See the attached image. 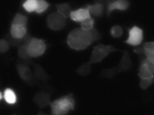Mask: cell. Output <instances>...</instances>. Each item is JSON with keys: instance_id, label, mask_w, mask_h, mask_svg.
Masks as SVG:
<instances>
[{"instance_id": "8", "label": "cell", "mask_w": 154, "mask_h": 115, "mask_svg": "<svg viewBox=\"0 0 154 115\" xmlns=\"http://www.w3.org/2000/svg\"><path fill=\"white\" fill-rule=\"evenodd\" d=\"M16 68L20 77L25 82L32 86L39 85L38 81L35 78L29 66L17 63L16 65Z\"/></svg>"}, {"instance_id": "19", "label": "cell", "mask_w": 154, "mask_h": 115, "mask_svg": "<svg viewBox=\"0 0 154 115\" xmlns=\"http://www.w3.org/2000/svg\"><path fill=\"white\" fill-rule=\"evenodd\" d=\"M28 22V18L27 15L17 13L12 20L11 24L27 26Z\"/></svg>"}, {"instance_id": "11", "label": "cell", "mask_w": 154, "mask_h": 115, "mask_svg": "<svg viewBox=\"0 0 154 115\" xmlns=\"http://www.w3.org/2000/svg\"><path fill=\"white\" fill-rule=\"evenodd\" d=\"M91 17L88 9L86 6L72 10L70 18L73 21L81 22L87 18Z\"/></svg>"}, {"instance_id": "16", "label": "cell", "mask_w": 154, "mask_h": 115, "mask_svg": "<svg viewBox=\"0 0 154 115\" xmlns=\"http://www.w3.org/2000/svg\"><path fill=\"white\" fill-rule=\"evenodd\" d=\"M3 99L9 104H14L17 102V96L15 91L10 88L6 89L3 92Z\"/></svg>"}, {"instance_id": "14", "label": "cell", "mask_w": 154, "mask_h": 115, "mask_svg": "<svg viewBox=\"0 0 154 115\" xmlns=\"http://www.w3.org/2000/svg\"><path fill=\"white\" fill-rule=\"evenodd\" d=\"M91 14L96 17H101L104 14L105 3H94L85 5Z\"/></svg>"}, {"instance_id": "2", "label": "cell", "mask_w": 154, "mask_h": 115, "mask_svg": "<svg viewBox=\"0 0 154 115\" xmlns=\"http://www.w3.org/2000/svg\"><path fill=\"white\" fill-rule=\"evenodd\" d=\"M75 102L72 93L62 96L51 102V115H66L75 108Z\"/></svg>"}, {"instance_id": "30", "label": "cell", "mask_w": 154, "mask_h": 115, "mask_svg": "<svg viewBox=\"0 0 154 115\" xmlns=\"http://www.w3.org/2000/svg\"><path fill=\"white\" fill-rule=\"evenodd\" d=\"M94 3H105L106 0H93Z\"/></svg>"}, {"instance_id": "12", "label": "cell", "mask_w": 154, "mask_h": 115, "mask_svg": "<svg viewBox=\"0 0 154 115\" xmlns=\"http://www.w3.org/2000/svg\"><path fill=\"white\" fill-rule=\"evenodd\" d=\"M33 67V74L37 81L47 82L49 80L50 77L40 65L34 63Z\"/></svg>"}, {"instance_id": "33", "label": "cell", "mask_w": 154, "mask_h": 115, "mask_svg": "<svg viewBox=\"0 0 154 115\" xmlns=\"http://www.w3.org/2000/svg\"><path fill=\"white\" fill-rule=\"evenodd\" d=\"M26 0H20V4H22Z\"/></svg>"}, {"instance_id": "1", "label": "cell", "mask_w": 154, "mask_h": 115, "mask_svg": "<svg viewBox=\"0 0 154 115\" xmlns=\"http://www.w3.org/2000/svg\"><path fill=\"white\" fill-rule=\"evenodd\" d=\"M101 38L100 32L95 27L90 31L79 28L69 32L66 43L72 49L81 51L86 49L94 42L99 41Z\"/></svg>"}, {"instance_id": "17", "label": "cell", "mask_w": 154, "mask_h": 115, "mask_svg": "<svg viewBox=\"0 0 154 115\" xmlns=\"http://www.w3.org/2000/svg\"><path fill=\"white\" fill-rule=\"evenodd\" d=\"M3 39L6 40L9 43L11 46L14 48H19L21 45H23L22 39H17L14 37L9 32L6 33Z\"/></svg>"}, {"instance_id": "10", "label": "cell", "mask_w": 154, "mask_h": 115, "mask_svg": "<svg viewBox=\"0 0 154 115\" xmlns=\"http://www.w3.org/2000/svg\"><path fill=\"white\" fill-rule=\"evenodd\" d=\"M52 93L51 91H47L46 90L38 92L35 94L33 101L39 108H45L51 103Z\"/></svg>"}, {"instance_id": "28", "label": "cell", "mask_w": 154, "mask_h": 115, "mask_svg": "<svg viewBox=\"0 0 154 115\" xmlns=\"http://www.w3.org/2000/svg\"><path fill=\"white\" fill-rule=\"evenodd\" d=\"M9 43L6 40L2 39L0 40V52L1 53H5L9 49L10 47Z\"/></svg>"}, {"instance_id": "9", "label": "cell", "mask_w": 154, "mask_h": 115, "mask_svg": "<svg viewBox=\"0 0 154 115\" xmlns=\"http://www.w3.org/2000/svg\"><path fill=\"white\" fill-rule=\"evenodd\" d=\"M45 40L42 39L34 37L28 46L29 54L32 58H37L44 55L47 49Z\"/></svg>"}, {"instance_id": "27", "label": "cell", "mask_w": 154, "mask_h": 115, "mask_svg": "<svg viewBox=\"0 0 154 115\" xmlns=\"http://www.w3.org/2000/svg\"><path fill=\"white\" fill-rule=\"evenodd\" d=\"M144 51L154 54V41H147L144 42L141 46Z\"/></svg>"}, {"instance_id": "29", "label": "cell", "mask_w": 154, "mask_h": 115, "mask_svg": "<svg viewBox=\"0 0 154 115\" xmlns=\"http://www.w3.org/2000/svg\"><path fill=\"white\" fill-rule=\"evenodd\" d=\"M34 38V37H33L31 34H30L29 32H28L25 35V37L22 38L23 45H25V46H28L30 44V43H31Z\"/></svg>"}, {"instance_id": "20", "label": "cell", "mask_w": 154, "mask_h": 115, "mask_svg": "<svg viewBox=\"0 0 154 115\" xmlns=\"http://www.w3.org/2000/svg\"><path fill=\"white\" fill-rule=\"evenodd\" d=\"M50 6V4L46 0H37L36 9L35 12L41 14L47 11Z\"/></svg>"}, {"instance_id": "22", "label": "cell", "mask_w": 154, "mask_h": 115, "mask_svg": "<svg viewBox=\"0 0 154 115\" xmlns=\"http://www.w3.org/2000/svg\"><path fill=\"white\" fill-rule=\"evenodd\" d=\"M91 64L89 62L82 64L77 68L76 72L82 76L88 75L91 70Z\"/></svg>"}, {"instance_id": "31", "label": "cell", "mask_w": 154, "mask_h": 115, "mask_svg": "<svg viewBox=\"0 0 154 115\" xmlns=\"http://www.w3.org/2000/svg\"><path fill=\"white\" fill-rule=\"evenodd\" d=\"M2 99H3V93L1 92H0V99L2 100Z\"/></svg>"}, {"instance_id": "23", "label": "cell", "mask_w": 154, "mask_h": 115, "mask_svg": "<svg viewBox=\"0 0 154 115\" xmlns=\"http://www.w3.org/2000/svg\"><path fill=\"white\" fill-rule=\"evenodd\" d=\"M123 29L119 25H114L111 28L109 33L111 37L115 38H119L123 35Z\"/></svg>"}, {"instance_id": "13", "label": "cell", "mask_w": 154, "mask_h": 115, "mask_svg": "<svg viewBox=\"0 0 154 115\" xmlns=\"http://www.w3.org/2000/svg\"><path fill=\"white\" fill-rule=\"evenodd\" d=\"M10 33L14 37L22 39L28 33L27 26L11 24Z\"/></svg>"}, {"instance_id": "6", "label": "cell", "mask_w": 154, "mask_h": 115, "mask_svg": "<svg viewBox=\"0 0 154 115\" xmlns=\"http://www.w3.org/2000/svg\"><path fill=\"white\" fill-rule=\"evenodd\" d=\"M47 25L52 30L59 31L65 28L66 18L57 11L48 14L46 19Z\"/></svg>"}, {"instance_id": "24", "label": "cell", "mask_w": 154, "mask_h": 115, "mask_svg": "<svg viewBox=\"0 0 154 115\" xmlns=\"http://www.w3.org/2000/svg\"><path fill=\"white\" fill-rule=\"evenodd\" d=\"M18 55L20 59H31L28 47L25 45H21L18 49Z\"/></svg>"}, {"instance_id": "26", "label": "cell", "mask_w": 154, "mask_h": 115, "mask_svg": "<svg viewBox=\"0 0 154 115\" xmlns=\"http://www.w3.org/2000/svg\"><path fill=\"white\" fill-rule=\"evenodd\" d=\"M154 83V77L150 78L141 79L139 83V86L143 90H146Z\"/></svg>"}, {"instance_id": "5", "label": "cell", "mask_w": 154, "mask_h": 115, "mask_svg": "<svg viewBox=\"0 0 154 115\" xmlns=\"http://www.w3.org/2000/svg\"><path fill=\"white\" fill-rule=\"evenodd\" d=\"M128 37L124 41L127 45L134 47H139L144 40V30L137 25L127 28Z\"/></svg>"}, {"instance_id": "7", "label": "cell", "mask_w": 154, "mask_h": 115, "mask_svg": "<svg viewBox=\"0 0 154 115\" xmlns=\"http://www.w3.org/2000/svg\"><path fill=\"white\" fill-rule=\"evenodd\" d=\"M106 14L108 17L110 16L112 12L115 10L126 11L131 5L129 0H106Z\"/></svg>"}, {"instance_id": "25", "label": "cell", "mask_w": 154, "mask_h": 115, "mask_svg": "<svg viewBox=\"0 0 154 115\" xmlns=\"http://www.w3.org/2000/svg\"><path fill=\"white\" fill-rule=\"evenodd\" d=\"M94 19L91 17L85 19L81 22L82 28L85 30L90 31L94 28Z\"/></svg>"}, {"instance_id": "32", "label": "cell", "mask_w": 154, "mask_h": 115, "mask_svg": "<svg viewBox=\"0 0 154 115\" xmlns=\"http://www.w3.org/2000/svg\"><path fill=\"white\" fill-rule=\"evenodd\" d=\"M37 115H47V114H46L45 113H43L42 111H40L38 112V114Z\"/></svg>"}, {"instance_id": "3", "label": "cell", "mask_w": 154, "mask_h": 115, "mask_svg": "<svg viewBox=\"0 0 154 115\" xmlns=\"http://www.w3.org/2000/svg\"><path fill=\"white\" fill-rule=\"evenodd\" d=\"M118 50L112 45L98 43L94 47L89 62L91 64L100 63L111 53Z\"/></svg>"}, {"instance_id": "18", "label": "cell", "mask_w": 154, "mask_h": 115, "mask_svg": "<svg viewBox=\"0 0 154 115\" xmlns=\"http://www.w3.org/2000/svg\"><path fill=\"white\" fill-rule=\"evenodd\" d=\"M139 77L140 79L150 78L154 77V73L148 69L146 66L140 63L139 68Z\"/></svg>"}, {"instance_id": "4", "label": "cell", "mask_w": 154, "mask_h": 115, "mask_svg": "<svg viewBox=\"0 0 154 115\" xmlns=\"http://www.w3.org/2000/svg\"><path fill=\"white\" fill-rule=\"evenodd\" d=\"M132 66L131 59L128 51L124 52L119 64L116 67L103 70L101 73L102 77L112 78L117 74L122 71H127L131 69Z\"/></svg>"}, {"instance_id": "21", "label": "cell", "mask_w": 154, "mask_h": 115, "mask_svg": "<svg viewBox=\"0 0 154 115\" xmlns=\"http://www.w3.org/2000/svg\"><path fill=\"white\" fill-rule=\"evenodd\" d=\"M37 0H26L20 5L25 9L26 12L28 13L35 11L36 9Z\"/></svg>"}, {"instance_id": "15", "label": "cell", "mask_w": 154, "mask_h": 115, "mask_svg": "<svg viewBox=\"0 0 154 115\" xmlns=\"http://www.w3.org/2000/svg\"><path fill=\"white\" fill-rule=\"evenodd\" d=\"M57 11L64 17L67 18L70 17L72 10V8L67 3H62L55 4Z\"/></svg>"}]
</instances>
